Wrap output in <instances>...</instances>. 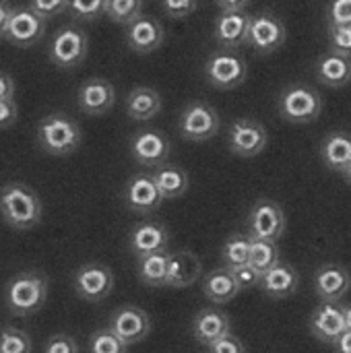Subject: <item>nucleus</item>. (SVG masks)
Returning <instances> with one entry per match:
<instances>
[{
    "mask_svg": "<svg viewBox=\"0 0 351 353\" xmlns=\"http://www.w3.org/2000/svg\"><path fill=\"white\" fill-rule=\"evenodd\" d=\"M321 155H323V161L327 163V168L343 174L351 163V134L331 132L321 147Z\"/></svg>",
    "mask_w": 351,
    "mask_h": 353,
    "instance_id": "28",
    "label": "nucleus"
},
{
    "mask_svg": "<svg viewBox=\"0 0 351 353\" xmlns=\"http://www.w3.org/2000/svg\"><path fill=\"white\" fill-rule=\"evenodd\" d=\"M116 91L114 85L101 77H93L81 83L77 91V105L81 112L89 116H101L114 108Z\"/></svg>",
    "mask_w": 351,
    "mask_h": 353,
    "instance_id": "16",
    "label": "nucleus"
},
{
    "mask_svg": "<svg viewBox=\"0 0 351 353\" xmlns=\"http://www.w3.org/2000/svg\"><path fill=\"white\" fill-rule=\"evenodd\" d=\"M230 329H232L230 316L225 312L217 310V308L201 310L194 316V323H192V335L205 347H209L215 341H219L221 337L230 335Z\"/></svg>",
    "mask_w": 351,
    "mask_h": 353,
    "instance_id": "22",
    "label": "nucleus"
},
{
    "mask_svg": "<svg viewBox=\"0 0 351 353\" xmlns=\"http://www.w3.org/2000/svg\"><path fill=\"white\" fill-rule=\"evenodd\" d=\"M14 79L8 72L0 70V99H14Z\"/></svg>",
    "mask_w": 351,
    "mask_h": 353,
    "instance_id": "45",
    "label": "nucleus"
},
{
    "mask_svg": "<svg viewBox=\"0 0 351 353\" xmlns=\"http://www.w3.org/2000/svg\"><path fill=\"white\" fill-rule=\"evenodd\" d=\"M317 79L335 89L345 87L351 81V58L337 52L323 54L317 60Z\"/></svg>",
    "mask_w": 351,
    "mask_h": 353,
    "instance_id": "25",
    "label": "nucleus"
},
{
    "mask_svg": "<svg viewBox=\"0 0 351 353\" xmlns=\"http://www.w3.org/2000/svg\"><path fill=\"white\" fill-rule=\"evenodd\" d=\"M168 261H170V252L139 256L137 275L141 283L149 288H168Z\"/></svg>",
    "mask_w": 351,
    "mask_h": 353,
    "instance_id": "29",
    "label": "nucleus"
},
{
    "mask_svg": "<svg viewBox=\"0 0 351 353\" xmlns=\"http://www.w3.org/2000/svg\"><path fill=\"white\" fill-rule=\"evenodd\" d=\"M310 331L319 341L335 345V341L348 331L345 306L339 302H321L310 316Z\"/></svg>",
    "mask_w": 351,
    "mask_h": 353,
    "instance_id": "13",
    "label": "nucleus"
},
{
    "mask_svg": "<svg viewBox=\"0 0 351 353\" xmlns=\"http://www.w3.org/2000/svg\"><path fill=\"white\" fill-rule=\"evenodd\" d=\"M259 273H267L279 263V248L277 242L271 240H259L250 238V261H248Z\"/></svg>",
    "mask_w": 351,
    "mask_h": 353,
    "instance_id": "31",
    "label": "nucleus"
},
{
    "mask_svg": "<svg viewBox=\"0 0 351 353\" xmlns=\"http://www.w3.org/2000/svg\"><path fill=\"white\" fill-rule=\"evenodd\" d=\"M221 10H244L250 0H215Z\"/></svg>",
    "mask_w": 351,
    "mask_h": 353,
    "instance_id": "46",
    "label": "nucleus"
},
{
    "mask_svg": "<svg viewBox=\"0 0 351 353\" xmlns=\"http://www.w3.org/2000/svg\"><path fill=\"white\" fill-rule=\"evenodd\" d=\"M46 35V19L39 17L29 6H12V12L6 21L2 39L19 48H31L39 43Z\"/></svg>",
    "mask_w": 351,
    "mask_h": 353,
    "instance_id": "7",
    "label": "nucleus"
},
{
    "mask_svg": "<svg viewBox=\"0 0 351 353\" xmlns=\"http://www.w3.org/2000/svg\"><path fill=\"white\" fill-rule=\"evenodd\" d=\"M300 285V275L298 271L292 267V265H285V263H277L273 269H269L263 279H261V290L265 296L273 298V300H283V298H290Z\"/></svg>",
    "mask_w": 351,
    "mask_h": 353,
    "instance_id": "24",
    "label": "nucleus"
},
{
    "mask_svg": "<svg viewBox=\"0 0 351 353\" xmlns=\"http://www.w3.org/2000/svg\"><path fill=\"white\" fill-rule=\"evenodd\" d=\"M128 347L143 341L151 333V319L139 306H122L114 310L108 325Z\"/></svg>",
    "mask_w": 351,
    "mask_h": 353,
    "instance_id": "14",
    "label": "nucleus"
},
{
    "mask_svg": "<svg viewBox=\"0 0 351 353\" xmlns=\"http://www.w3.org/2000/svg\"><path fill=\"white\" fill-rule=\"evenodd\" d=\"M37 147L52 157H68L72 155L83 141L81 126L66 114L54 112L39 120L35 130Z\"/></svg>",
    "mask_w": 351,
    "mask_h": 353,
    "instance_id": "3",
    "label": "nucleus"
},
{
    "mask_svg": "<svg viewBox=\"0 0 351 353\" xmlns=\"http://www.w3.org/2000/svg\"><path fill=\"white\" fill-rule=\"evenodd\" d=\"M351 288V275L341 265H323L314 273V292L321 302H339Z\"/></svg>",
    "mask_w": 351,
    "mask_h": 353,
    "instance_id": "21",
    "label": "nucleus"
},
{
    "mask_svg": "<svg viewBox=\"0 0 351 353\" xmlns=\"http://www.w3.org/2000/svg\"><path fill=\"white\" fill-rule=\"evenodd\" d=\"M48 275L41 271H21L4 285V306L12 316H31L48 300Z\"/></svg>",
    "mask_w": 351,
    "mask_h": 353,
    "instance_id": "2",
    "label": "nucleus"
},
{
    "mask_svg": "<svg viewBox=\"0 0 351 353\" xmlns=\"http://www.w3.org/2000/svg\"><path fill=\"white\" fill-rule=\"evenodd\" d=\"M250 19L252 14L244 10H221L219 17L215 19V39L223 48H240L242 43L248 41V29H250Z\"/></svg>",
    "mask_w": 351,
    "mask_h": 353,
    "instance_id": "18",
    "label": "nucleus"
},
{
    "mask_svg": "<svg viewBox=\"0 0 351 353\" xmlns=\"http://www.w3.org/2000/svg\"><path fill=\"white\" fill-rule=\"evenodd\" d=\"M128 345L108 327V329H97L89 337V353H126Z\"/></svg>",
    "mask_w": 351,
    "mask_h": 353,
    "instance_id": "35",
    "label": "nucleus"
},
{
    "mask_svg": "<svg viewBox=\"0 0 351 353\" xmlns=\"http://www.w3.org/2000/svg\"><path fill=\"white\" fill-rule=\"evenodd\" d=\"M345 321H348V329H351V304L345 306Z\"/></svg>",
    "mask_w": 351,
    "mask_h": 353,
    "instance_id": "49",
    "label": "nucleus"
},
{
    "mask_svg": "<svg viewBox=\"0 0 351 353\" xmlns=\"http://www.w3.org/2000/svg\"><path fill=\"white\" fill-rule=\"evenodd\" d=\"M178 130L186 141H209L219 130V114L205 101H192L180 114Z\"/></svg>",
    "mask_w": 351,
    "mask_h": 353,
    "instance_id": "8",
    "label": "nucleus"
},
{
    "mask_svg": "<svg viewBox=\"0 0 351 353\" xmlns=\"http://www.w3.org/2000/svg\"><path fill=\"white\" fill-rule=\"evenodd\" d=\"M246 72H248L246 60L234 52H215L205 64V74L209 83L221 91L236 89L238 85H242Z\"/></svg>",
    "mask_w": 351,
    "mask_h": 353,
    "instance_id": "9",
    "label": "nucleus"
},
{
    "mask_svg": "<svg viewBox=\"0 0 351 353\" xmlns=\"http://www.w3.org/2000/svg\"><path fill=\"white\" fill-rule=\"evenodd\" d=\"M209 353H246L242 341L236 335H225L219 341H215L213 345H209Z\"/></svg>",
    "mask_w": 351,
    "mask_h": 353,
    "instance_id": "43",
    "label": "nucleus"
},
{
    "mask_svg": "<svg viewBox=\"0 0 351 353\" xmlns=\"http://www.w3.org/2000/svg\"><path fill=\"white\" fill-rule=\"evenodd\" d=\"M143 14V0H108L106 17L118 25H130Z\"/></svg>",
    "mask_w": 351,
    "mask_h": 353,
    "instance_id": "33",
    "label": "nucleus"
},
{
    "mask_svg": "<svg viewBox=\"0 0 351 353\" xmlns=\"http://www.w3.org/2000/svg\"><path fill=\"white\" fill-rule=\"evenodd\" d=\"M234 279L238 281L240 290H250V288H259L261 285V279H263V273H259L250 263L246 265H240V267H234L230 269Z\"/></svg>",
    "mask_w": 351,
    "mask_h": 353,
    "instance_id": "38",
    "label": "nucleus"
},
{
    "mask_svg": "<svg viewBox=\"0 0 351 353\" xmlns=\"http://www.w3.org/2000/svg\"><path fill=\"white\" fill-rule=\"evenodd\" d=\"M87 52H89V37L77 25L60 27L48 46L50 62L62 70H72L79 64H83V60L87 58Z\"/></svg>",
    "mask_w": 351,
    "mask_h": 353,
    "instance_id": "4",
    "label": "nucleus"
},
{
    "mask_svg": "<svg viewBox=\"0 0 351 353\" xmlns=\"http://www.w3.org/2000/svg\"><path fill=\"white\" fill-rule=\"evenodd\" d=\"M108 0H68V12L77 21H95L106 14Z\"/></svg>",
    "mask_w": 351,
    "mask_h": 353,
    "instance_id": "36",
    "label": "nucleus"
},
{
    "mask_svg": "<svg viewBox=\"0 0 351 353\" xmlns=\"http://www.w3.org/2000/svg\"><path fill=\"white\" fill-rule=\"evenodd\" d=\"M329 23L331 25H351V0H331Z\"/></svg>",
    "mask_w": 351,
    "mask_h": 353,
    "instance_id": "41",
    "label": "nucleus"
},
{
    "mask_svg": "<svg viewBox=\"0 0 351 353\" xmlns=\"http://www.w3.org/2000/svg\"><path fill=\"white\" fill-rule=\"evenodd\" d=\"M285 232L283 209L273 201H259L248 215V236L277 242Z\"/></svg>",
    "mask_w": 351,
    "mask_h": 353,
    "instance_id": "10",
    "label": "nucleus"
},
{
    "mask_svg": "<svg viewBox=\"0 0 351 353\" xmlns=\"http://www.w3.org/2000/svg\"><path fill=\"white\" fill-rule=\"evenodd\" d=\"M163 39H166L163 25L153 17L141 14L137 21L126 25V43L137 54L155 52L163 43Z\"/></svg>",
    "mask_w": 351,
    "mask_h": 353,
    "instance_id": "19",
    "label": "nucleus"
},
{
    "mask_svg": "<svg viewBox=\"0 0 351 353\" xmlns=\"http://www.w3.org/2000/svg\"><path fill=\"white\" fill-rule=\"evenodd\" d=\"M17 101L14 99H0V130L8 128L17 122Z\"/></svg>",
    "mask_w": 351,
    "mask_h": 353,
    "instance_id": "44",
    "label": "nucleus"
},
{
    "mask_svg": "<svg viewBox=\"0 0 351 353\" xmlns=\"http://www.w3.org/2000/svg\"><path fill=\"white\" fill-rule=\"evenodd\" d=\"M157 188L163 199H178L188 190V174L176 165H159L153 172Z\"/></svg>",
    "mask_w": 351,
    "mask_h": 353,
    "instance_id": "30",
    "label": "nucleus"
},
{
    "mask_svg": "<svg viewBox=\"0 0 351 353\" xmlns=\"http://www.w3.org/2000/svg\"><path fill=\"white\" fill-rule=\"evenodd\" d=\"M31 335L17 327H0V353H31Z\"/></svg>",
    "mask_w": 351,
    "mask_h": 353,
    "instance_id": "34",
    "label": "nucleus"
},
{
    "mask_svg": "<svg viewBox=\"0 0 351 353\" xmlns=\"http://www.w3.org/2000/svg\"><path fill=\"white\" fill-rule=\"evenodd\" d=\"M41 353H79V345L77 341L66 335V333H56L52 335L46 343Z\"/></svg>",
    "mask_w": 351,
    "mask_h": 353,
    "instance_id": "40",
    "label": "nucleus"
},
{
    "mask_svg": "<svg viewBox=\"0 0 351 353\" xmlns=\"http://www.w3.org/2000/svg\"><path fill=\"white\" fill-rule=\"evenodd\" d=\"M269 134L259 120L240 118L230 126V149L238 157H257L267 147Z\"/></svg>",
    "mask_w": 351,
    "mask_h": 353,
    "instance_id": "12",
    "label": "nucleus"
},
{
    "mask_svg": "<svg viewBox=\"0 0 351 353\" xmlns=\"http://www.w3.org/2000/svg\"><path fill=\"white\" fill-rule=\"evenodd\" d=\"M197 6H199V0H163V10L174 19L192 14Z\"/></svg>",
    "mask_w": 351,
    "mask_h": 353,
    "instance_id": "42",
    "label": "nucleus"
},
{
    "mask_svg": "<svg viewBox=\"0 0 351 353\" xmlns=\"http://www.w3.org/2000/svg\"><path fill=\"white\" fill-rule=\"evenodd\" d=\"M72 290L81 300L99 304L114 290V273L101 263H85L72 275Z\"/></svg>",
    "mask_w": 351,
    "mask_h": 353,
    "instance_id": "6",
    "label": "nucleus"
},
{
    "mask_svg": "<svg viewBox=\"0 0 351 353\" xmlns=\"http://www.w3.org/2000/svg\"><path fill=\"white\" fill-rule=\"evenodd\" d=\"M221 259L228 269L246 265L250 261V236H242V234L230 236L221 248Z\"/></svg>",
    "mask_w": 351,
    "mask_h": 353,
    "instance_id": "32",
    "label": "nucleus"
},
{
    "mask_svg": "<svg viewBox=\"0 0 351 353\" xmlns=\"http://www.w3.org/2000/svg\"><path fill=\"white\" fill-rule=\"evenodd\" d=\"M161 112V95L151 87H134L126 97V114L132 120L145 122Z\"/></svg>",
    "mask_w": 351,
    "mask_h": 353,
    "instance_id": "27",
    "label": "nucleus"
},
{
    "mask_svg": "<svg viewBox=\"0 0 351 353\" xmlns=\"http://www.w3.org/2000/svg\"><path fill=\"white\" fill-rule=\"evenodd\" d=\"M163 201L166 199L161 196L153 174H137L126 182L124 203L130 211L145 215V213L157 211Z\"/></svg>",
    "mask_w": 351,
    "mask_h": 353,
    "instance_id": "15",
    "label": "nucleus"
},
{
    "mask_svg": "<svg viewBox=\"0 0 351 353\" xmlns=\"http://www.w3.org/2000/svg\"><path fill=\"white\" fill-rule=\"evenodd\" d=\"M343 176H345V180H348V184H350V186H351V163H350V165H348V170L343 172Z\"/></svg>",
    "mask_w": 351,
    "mask_h": 353,
    "instance_id": "50",
    "label": "nucleus"
},
{
    "mask_svg": "<svg viewBox=\"0 0 351 353\" xmlns=\"http://www.w3.org/2000/svg\"><path fill=\"white\" fill-rule=\"evenodd\" d=\"M43 205L37 192L25 182H6L0 186V217L17 232L35 228L41 221Z\"/></svg>",
    "mask_w": 351,
    "mask_h": 353,
    "instance_id": "1",
    "label": "nucleus"
},
{
    "mask_svg": "<svg viewBox=\"0 0 351 353\" xmlns=\"http://www.w3.org/2000/svg\"><path fill=\"white\" fill-rule=\"evenodd\" d=\"M201 288H203L205 298H209L215 304H228L242 292L238 281L234 279V275H232V271L228 267L213 269L211 273H207L203 277Z\"/></svg>",
    "mask_w": 351,
    "mask_h": 353,
    "instance_id": "26",
    "label": "nucleus"
},
{
    "mask_svg": "<svg viewBox=\"0 0 351 353\" xmlns=\"http://www.w3.org/2000/svg\"><path fill=\"white\" fill-rule=\"evenodd\" d=\"M288 31L281 19L271 12H261L250 19L248 41L259 54H271L285 43Z\"/></svg>",
    "mask_w": 351,
    "mask_h": 353,
    "instance_id": "11",
    "label": "nucleus"
},
{
    "mask_svg": "<svg viewBox=\"0 0 351 353\" xmlns=\"http://www.w3.org/2000/svg\"><path fill=\"white\" fill-rule=\"evenodd\" d=\"M323 112L321 95L306 85H292L279 95V114L294 124L314 122Z\"/></svg>",
    "mask_w": 351,
    "mask_h": 353,
    "instance_id": "5",
    "label": "nucleus"
},
{
    "mask_svg": "<svg viewBox=\"0 0 351 353\" xmlns=\"http://www.w3.org/2000/svg\"><path fill=\"white\" fill-rule=\"evenodd\" d=\"M201 259L190 252V250H178V252H170V261H168V288H190L192 283L199 281L201 277Z\"/></svg>",
    "mask_w": 351,
    "mask_h": 353,
    "instance_id": "23",
    "label": "nucleus"
},
{
    "mask_svg": "<svg viewBox=\"0 0 351 353\" xmlns=\"http://www.w3.org/2000/svg\"><path fill=\"white\" fill-rule=\"evenodd\" d=\"M329 46L331 52L351 58V25H329Z\"/></svg>",
    "mask_w": 351,
    "mask_h": 353,
    "instance_id": "37",
    "label": "nucleus"
},
{
    "mask_svg": "<svg viewBox=\"0 0 351 353\" xmlns=\"http://www.w3.org/2000/svg\"><path fill=\"white\" fill-rule=\"evenodd\" d=\"M335 353H351V329H348L333 345Z\"/></svg>",
    "mask_w": 351,
    "mask_h": 353,
    "instance_id": "47",
    "label": "nucleus"
},
{
    "mask_svg": "<svg viewBox=\"0 0 351 353\" xmlns=\"http://www.w3.org/2000/svg\"><path fill=\"white\" fill-rule=\"evenodd\" d=\"M10 12H12V4L8 0H0V39H2V33H4V27H6Z\"/></svg>",
    "mask_w": 351,
    "mask_h": 353,
    "instance_id": "48",
    "label": "nucleus"
},
{
    "mask_svg": "<svg viewBox=\"0 0 351 353\" xmlns=\"http://www.w3.org/2000/svg\"><path fill=\"white\" fill-rule=\"evenodd\" d=\"M170 141L159 130H139L130 139V153L134 161L145 168H159L170 155Z\"/></svg>",
    "mask_w": 351,
    "mask_h": 353,
    "instance_id": "17",
    "label": "nucleus"
},
{
    "mask_svg": "<svg viewBox=\"0 0 351 353\" xmlns=\"http://www.w3.org/2000/svg\"><path fill=\"white\" fill-rule=\"evenodd\" d=\"M27 6L48 21V19L68 10V0H27Z\"/></svg>",
    "mask_w": 351,
    "mask_h": 353,
    "instance_id": "39",
    "label": "nucleus"
},
{
    "mask_svg": "<svg viewBox=\"0 0 351 353\" xmlns=\"http://www.w3.org/2000/svg\"><path fill=\"white\" fill-rule=\"evenodd\" d=\"M168 244H170L168 228L161 223H155V221H143V223L134 225L130 232V238H128L130 252L137 259L155 254V252H166Z\"/></svg>",
    "mask_w": 351,
    "mask_h": 353,
    "instance_id": "20",
    "label": "nucleus"
}]
</instances>
